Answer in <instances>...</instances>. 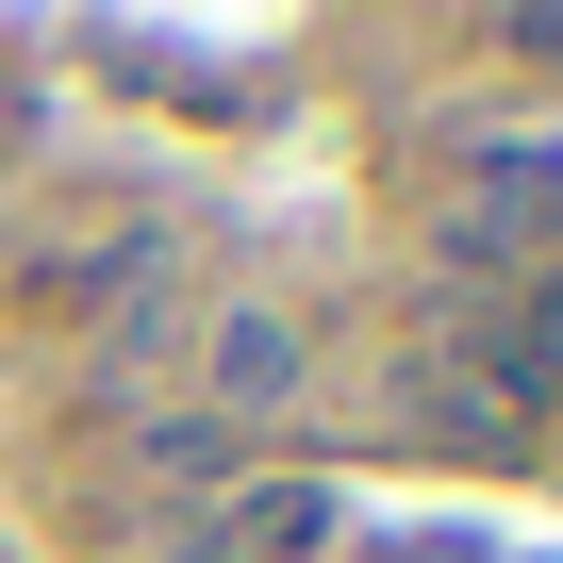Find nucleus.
<instances>
[{
    "label": "nucleus",
    "instance_id": "3",
    "mask_svg": "<svg viewBox=\"0 0 563 563\" xmlns=\"http://www.w3.org/2000/svg\"><path fill=\"white\" fill-rule=\"evenodd\" d=\"M514 51H547V67H563V18H530V34H514Z\"/></svg>",
    "mask_w": 563,
    "mask_h": 563
},
{
    "label": "nucleus",
    "instance_id": "1",
    "mask_svg": "<svg viewBox=\"0 0 563 563\" xmlns=\"http://www.w3.org/2000/svg\"><path fill=\"white\" fill-rule=\"evenodd\" d=\"M299 382H316V332L282 316V299H232V316L199 332V415H216V431H265Z\"/></svg>",
    "mask_w": 563,
    "mask_h": 563
},
{
    "label": "nucleus",
    "instance_id": "2",
    "mask_svg": "<svg viewBox=\"0 0 563 563\" xmlns=\"http://www.w3.org/2000/svg\"><path fill=\"white\" fill-rule=\"evenodd\" d=\"M332 530H349V497H332V481H232V497L183 530V563H316Z\"/></svg>",
    "mask_w": 563,
    "mask_h": 563
}]
</instances>
